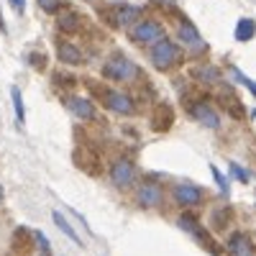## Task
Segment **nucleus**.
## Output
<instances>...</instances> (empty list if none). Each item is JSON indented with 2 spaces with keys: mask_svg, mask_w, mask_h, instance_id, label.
Instances as JSON below:
<instances>
[{
  "mask_svg": "<svg viewBox=\"0 0 256 256\" xmlns=\"http://www.w3.org/2000/svg\"><path fill=\"white\" fill-rule=\"evenodd\" d=\"M177 223H180V228H184L187 233H192V236H195V238H198V241H200V244L208 248V251L218 254V246H216V241H212V238H210V233H208V230H205V228L198 223V218H195V216H190V212H182Z\"/></svg>",
  "mask_w": 256,
  "mask_h": 256,
  "instance_id": "20e7f679",
  "label": "nucleus"
},
{
  "mask_svg": "<svg viewBox=\"0 0 256 256\" xmlns=\"http://www.w3.org/2000/svg\"><path fill=\"white\" fill-rule=\"evenodd\" d=\"M138 74V67L123 54H113L108 62L102 64V77L113 82H131Z\"/></svg>",
  "mask_w": 256,
  "mask_h": 256,
  "instance_id": "f257e3e1",
  "label": "nucleus"
},
{
  "mask_svg": "<svg viewBox=\"0 0 256 256\" xmlns=\"http://www.w3.org/2000/svg\"><path fill=\"white\" fill-rule=\"evenodd\" d=\"M138 18V8L136 6H120L116 10V26H131Z\"/></svg>",
  "mask_w": 256,
  "mask_h": 256,
  "instance_id": "dca6fc26",
  "label": "nucleus"
},
{
  "mask_svg": "<svg viewBox=\"0 0 256 256\" xmlns=\"http://www.w3.org/2000/svg\"><path fill=\"white\" fill-rule=\"evenodd\" d=\"M8 3H10L18 13H24V10H26V0H8Z\"/></svg>",
  "mask_w": 256,
  "mask_h": 256,
  "instance_id": "393cba45",
  "label": "nucleus"
},
{
  "mask_svg": "<svg viewBox=\"0 0 256 256\" xmlns=\"http://www.w3.org/2000/svg\"><path fill=\"white\" fill-rule=\"evenodd\" d=\"M230 174H233V177H236L238 182H248V172H246V169H244V166H238L236 162H230Z\"/></svg>",
  "mask_w": 256,
  "mask_h": 256,
  "instance_id": "5701e85b",
  "label": "nucleus"
},
{
  "mask_svg": "<svg viewBox=\"0 0 256 256\" xmlns=\"http://www.w3.org/2000/svg\"><path fill=\"white\" fill-rule=\"evenodd\" d=\"M195 77L202 80V82H218L220 80V72L216 67H198L195 70Z\"/></svg>",
  "mask_w": 256,
  "mask_h": 256,
  "instance_id": "6ab92c4d",
  "label": "nucleus"
},
{
  "mask_svg": "<svg viewBox=\"0 0 256 256\" xmlns=\"http://www.w3.org/2000/svg\"><path fill=\"white\" fill-rule=\"evenodd\" d=\"M56 56L64 64H82V52L74 44H70V41H59L56 44Z\"/></svg>",
  "mask_w": 256,
  "mask_h": 256,
  "instance_id": "9b49d317",
  "label": "nucleus"
},
{
  "mask_svg": "<svg viewBox=\"0 0 256 256\" xmlns=\"http://www.w3.org/2000/svg\"><path fill=\"white\" fill-rule=\"evenodd\" d=\"M230 74H233V80H236L238 84H244V88H248V90H251V95L256 98V82H254V80H248V77H246V74H241L238 70H230Z\"/></svg>",
  "mask_w": 256,
  "mask_h": 256,
  "instance_id": "412c9836",
  "label": "nucleus"
},
{
  "mask_svg": "<svg viewBox=\"0 0 256 256\" xmlns=\"http://www.w3.org/2000/svg\"><path fill=\"white\" fill-rule=\"evenodd\" d=\"M131 38L136 41V44H156V41L164 38V28L159 20H141V24H136L131 28Z\"/></svg>",
  "mask_w": 256,
  "mask_h": 256,
  "instance_id": "7ed1b4c3",
  "label": "nucleus"
},
{
  "mask_svg": "<svg viewBox=\"0 0 256 256\" xmlns=\"http://www.w3.org/2000/svg\"><path fill=\"white\" fill-rule=\"evenodd\" d=\"M36 3H38V8L44 10V13H59L64 0H36Z\"/></svg>",
  "mask_w": 256,
  "mask_h": 256,
  "instance_id": "4be33fe9",
  "label": "nucleus"
},
{
  "mask_svg": "<svg viewBox=\"0 0 256 256\" xmlns=\"http://www.w3.org/2000/svg\"><path fill=\"white\" fill-rule=\"evenodd\" d=\"M190 113H192V118H195L198 123H202L205 128H218L220 126V116L216 113V108H210L208 102H195L190 108Z\"/></svg>",
  "mask_w": 256,
  "mask_h": 256,
  "instance_id": "1a4fd4ad",
  "label": "nucleus"
},
{
  "mask_svg": "<svg viewBox=\"0 0 256 256\" xmlns=\"http://www.w3.org/2000/svg\"><path fill=\"white\" fill-rule=\"evenodd\" d=\"M254 34H256V24L251 18H241L236 26V41H248V38H254Z\"/></svg>",
  "mask_w": 256,
  "mask_h": 256,
  "instance_id": "a211bd4d",
  "label": "nucleus"
},
{
  "mask_svg": "<svg viewBox=\"0 0 256 256\" xmlns=\"http://www.w3.org/2000/svg\"><path fill=\"white\" fill-rule=\"evenodd\" d=\"M177 36H180V41L182 44H187V46H202V38H200V34H198V28L190 24V20H182L180 24V31H177Z\"/></svg>",
  "mask_w": 256,
  "mask_h": 256,
  "instance_id": "f8f14e48",
  "label": "nucleus"
},
{
  "mask_svg": "<svg viewBox=\"0 0 256 256\" xmlns=\"http://www.w3.org/2000/svg\"><path fill=\"white\" fill-rule=\"evenodd\" d=\"M67 108H70L77 118H82V120L95 118V105H92V100H88V98H70V100H67Z\"/></svg>",
  "mask_w": 256,
  "mask_h": 256,
  "instance_id": "9d476101",
  "label": "nucleus"
},
{
  "mask_svg": "<svg viewBox=\"0 0 256 256\" xmlns=\"http://www.w3.org/2000/svg\"><path fill=\"white\" fill-rule=\"evenodd\" d=\"M228 251L230 256H251V244L244 233H233L228 238Z\"/></svg>",
  "mask_w": 256,
  "mask_h": 256,
  "instance_id": "2eb2a0df",
  "label": "nucleus"
},
{
  "mask_svg": "<svg viewBox=\"0 0 256 256\" xmlns=\"http://www.w3.org/2000/svg\"><path fill=\"white\" fill-rule=\"evenodd\" d=\"M56 28L62 34H77L80 31V16L74 10H64L59 18H56Z\"/></svg>",
  "mask_w": 256,
  "mask_h": 256,
  "instance_id": "4468645a",
  "label": "nucleus"
},
{
  "mask_svg": "<svg viewBox=\"0 0 256 256\" xmlns=\"http://www.w3.org/2000/svg\"><path fill=\"white\" fill-rule=\"evenodd\" d=\"M0 202H3V187H0Z\"/></svg>",
  "mask_w": 256,
  "mask_h": 256,
  "instance_id": "a878e982",
  "label": "nucleus"
},
{
  "mask_svg": "<svg viewBox=\"0 0 256 256\" xmlns=\"http://www.w3.org/2000/svg\"><path fill=\"white\" fill-rule=\"evenodd\" d=\"M148 59H152V64L156 70L164 72V70L174 67V64L180 62V46L174 44V41H169V38H162V41H156V44L152 46Z\"/></svg>",
  "mask_w": 256,
  "mask_h": 256,
  "instance_id": "f03ea898",
  "label": "nucleus"
},
{
  "mask_svg": "<svg viewBox=\"0 0 256 256\" xmlns=\"http://www.w3.org/2000/svg\"><path fill=\"white\" fill-rule=\"evenodd\" d=\"M52 220L56 223V228H59V230H62V233H64V236H67V238L72 241V244H77L80 248L84 246V244H82V238L77 236V230L72 228V223H70L67 218H64V216H62V212H59V210H54V212H52Z\"/></svg>",
  "mask_w": 256,
  "mask_h": 256,
  "instance_id": "ddd939ff",
  "label": "nucleus"
},
{
  "mask_svg": "<svg viewBox=\"0 0 256 256\" xmlns=\"http://www.w3.org/2000/svg\"><path fill=\"white\" fill-rule=\"evenodd\" d=\"M34 238H36L38 248L44 251V254H49V251H52V246H49V238H46V236H44V233H41V230H34Z\"/></svg>",
  "mask_w": 256,
  "mask_h": 256,
  "instance_id": "b1692460",
  "label": "nucleus"
},
{
  "mask_svg": "<svg viewBox=\"0 0 256 256\" xmlns=\"http://www.w3.org/2000/svg\"><path fill=\"white\" fill-rule=\"evenodd\" d=\"M102 98H105V108L113 110V113H118V116H134V113H136L134 100L128 98L126 92H118V90H105V92H102Z\"/></svg>",
  "mask_w": 256,
  "mask_h": 256,
  "instance_id": "423d86ee",
  "label": "nucleus"
},
{
  "mask_svg": "<svg viewBox=\"0 0 256 256\" xmlns=\"http://www.w3.org/2000/svg\"><path fill=\"white\" fill-rule=\"evenodd\" d=\"M202 198H205V195H202V190L195 187V184L182 182V184L174 187V200H177L180 205H184V208H195V205H200Z\"/></svg>",
  "mask_w": 256,
  "mask_h": 256,
  "instance_id": "6e6552de",
  "label": "nucleus"
},
{
  "mask_svg": "<svg viewBox=\"0 0 256 256\" xmlns=\"http://www.w3.org/2000/svg\"><path fill=\"white\" fill-rule=\"evenodd\" d=\"M136 200L141 208H159L164 202V190L156 182H144L136 192Z\"/></svg>",
  "mask_w": 256,
  "mask_h": 256,
  "instance_id": "0eeeda50",
  "label": "nucleus"
},
{
  "mask_svg": "<svg viewBox=\"0 0 256 256\" xmlns=\"http://www.w3.org/2000/svg\"><path fill=\"white\" fill-rule=\"evenodd\" d=\"M210 172H212V180H216V184L220 187V192L228 198L230 195V187H228V180H226V174H220V169L216 166V164H210Z\"/></svg>",
  "mask_w": 256,
  "mask_h": 256,
  "instance_id": "aec40b11",
  "label": "nucleus"
},
{
  "mask_svg": "<svg viewBox=\"0 0 256 256\" xmlns=\"http://www.w3.org/2000/svg\"><path fill=\"white\" fill-rule=\"evenodd\" d=\"M110 182L118 187V190H126L136 182V166L131 159H118L113 166H110Z\"/></svg>",
  "mask_w": 256,
  "mask_h": 256,
  "instance_id": "39448f33",
  "label": "nucleus"
},
{
  "mask_svg": "<svg viewBox=\"0 0 256 256\" xmlns=\"http://www.w3.org/2000/svg\"><path fill=\"white\" fill-rule=\"evenodd\" d=\"M10 100H13V110H16V120L24 126V120H26V108H24V95H20V90L16 88H10Z\"/></svg>",
  "mask_w": 256,
  "mask_h": 256,
  "instance_id": "f3484780",
  "label": "nucleus"
}]
</instances>
